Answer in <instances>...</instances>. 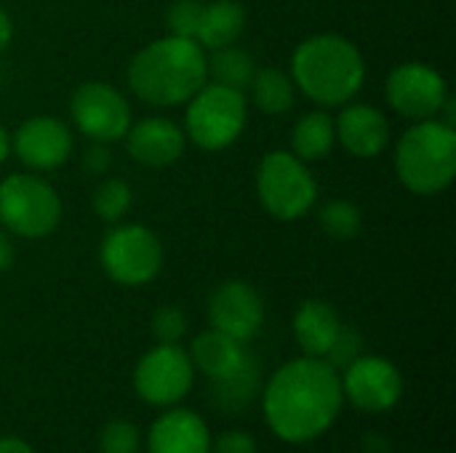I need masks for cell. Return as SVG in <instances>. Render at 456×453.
I'll use <instances>...</instances> for the list:
<instances>
[{
	"label": "cell",
	"mask_w": 456,
	"mask_h": 453,
	"mask_svg": "<svg viewBox=\"0 0 456 453\" xmlns=\"http://www.w3.org/2000/svg\"><path fill=\"white\" fill-rule=\"evenodd\" d=\"M345 406L339 371L323 360L302 355L281 366L262 398L267 427L286 443H310L329 433Z\"/></svg>",
	"instance_id": "obj_1"
},
{
	"label": "cell",
	"mask_w": 456,
	"mask_h": 453,
	"mask_svg": "<svg viewBox=\"0 0 456 453\" xmlns=\"http://www.w3.org/2000/svg\"><path fill=\"white\" fill-rule=\"evenodd\" d=\"M198 40L166 35L128 61V88L152 107L187 104L208 83V61Z\"/></svg>",
	"instance_id": "obj_2"
},
{
	"label": "cell",
	"mask_w": 456,
	"mask_h": 453,
	"mask_svg": "<svg viewBox=\"0 0 456 453\" xmlns=\"http://www.w3.org/2000/svg\"><path fill=\"white\" fill-rule=\"evenodd\" d=\"M289 75L310 101L329 109L358 96L366 80V61L350 37L321 32L294 48Z\"/></svg>",
	"instance_id": "obj_3"
},
{
	"label": "cell",
	"mask_w": 456,
	"mask_h": 453,
	"mask_svg": "<svg viewBox=\"0 0 456 453\" xmlns=\"http://www.w3.org/2000/svg\"><path fill=\"white\" fill-rule=\"evenodd\" d=\"M395 174L414 195H441L456 176V128L433 117L419 120L395 144Z\"/></svg>",
	"instance_id": "obj_4"
},
{
	"label": "cell",
	"mask_w": 456,
	"mask_h": 453,
	"mask_svg": "<svg viewBox=\"0 0 456 453\" xmlns=\"http://www.w3.org/2000/svg\"><path fill=\"white\" fill-rule=\"evenodd\" d=\"M246 120L248 101L243 91L211 80L187 101L184 136L206 152H219L240 139Z\"/></svg>",
	"instance_id": "obj_5"
},
{
	"label": "cell",
	"mask_w": 456,
	"mask_h": 453,
	"mask_svg": "<svg viewBox=\"0 0 456 453\" xmlns=\"http://www.w3.org/2000/svg\"><path fill=\"white\" fill-rule=\"evenodd\" d=\"M256 198L278 222H297L318 200V182L294 152L273 150L256 166Z\"/></svg>",
	"instance_id": "obj_6"
},
{
	"label": "cell",
	"mask_w": 456,
	"mask_h": 453,
	"mask_svg": "<svg viewBox=\"0 0 456 453\" xmlns=\"http://www.w3.org/2000/svg\"><path fill=\"white\" fill-rule=\"evenodd\" d=\"M61 222V198L35 174H11L0 182V227L8 235L40 240Z\"/></svg>",
	"instance_id": "obj_7"
},
{
	"label": "cell",
	"mask_w": 456,
	"mask_h": 453,
	"mask_svg": "<svg viewBox=\"0 0 456 453\" xmlns=\"http://www.w3.org/2000/svg\"><path fill=\"white\" fill-rule=\"evenodd\" d=\"M99 262L110 280L118 286L139 288L152 283L166 262L160 238L144 224H112L102 238Z\"/></svg>",
	"instance_id": "obj_8"
},
{
	"label": "cell",
	"mask_w": 456,
	"mask_h": 453,
	"mask_svg": "<svg viewBox=\"0 0 456 453\" xmlns=\"http://www.w3.org/2000/svg\"><path fill=\"white\" fill-rule=\"evenodd\" d=\"M195 382V366L179 344H155L134 368L136 395L155 409L179 406Z\"/></svg>",
	"instance_id": "obj_9"
},
{
	"label": "cell",
	"mask_w": 456,
	"mask_h": 453,
	"mask_svg": "<svg viewBox=\"0 0 456 453\" xmlns=\"http://www.w3.org/2000/svg\"><path fill=\"white\" fill-rule=\"evenodd\" d=\"M69 115L75 128L88 142H118L131 128V107L126 96L102 80H88L75 88L69 99Z\"/></svg>",
	"instance_id": "obj_10"
},
{
	"label": "cell",
	"mask_w": 456,
	"mask_h": 453,
	"mask_svg": "<svg viewBox=\"0 0 456 453\" xmlns=\"http://www.w3.org/2000/svg\"><path fill=\"white\" fill-rule=\"evenodd\" d=\"M387 104L406 120H433L449 99L444 75L425 61H403L385 80Z\"/></svg>",
	"instance_id": "obj_11"
},
{
	"label": "cell",
	"mask_w": 456,
	"mask_h": 453,
	"mask_svg": "<svg viewBox=\"0 0 456 453\" xmlns=\"http://www.w3.org/2000/svg\"><path fill=\"white\" fill-rule=\"evenodd\" d=\"M339 382L345 400L366 414H385L403 398V376L398 366L382 355H358L345 366Z\"/></svg>",
	"instance_id": "obj_12"
},
{
	"label": "cell",
	"mask_w": 456,
	"mask_h": 453,
	"mask_svg": "<svg viewBox=\"0 0 456 453\" xmlns=\"http://www.w3.org/2000/svg\"><path fill=\"white\" fill-rule=\"evenodd\" d=\"M208 323L211 328L248 342L259 334L265 323V304L259 291L246 280H227L208 296Z\"/></svg>",
	"instance_id": "obj_13"
},
{
	"label": "cell",
	"mask_w": 456,
	"mask_h": 453,
	"mask_svg": "<svg viewBox=\"0 0 456 453\" xmlns=\"http://www.w3.org/2000/svg\"><path fill=\"white\" fill-rule=\"evenodd\" d=\"M11 150L27 168L53 171L64 166L72 152V131L59 117L37 115L16 128L11 139Z\"/></svg>",
	"instance_id": "obj_14"
},
{
	"label": "cell",
	"mask_w": 456,
	"mask_h": 453,
	"mask_svg": "<svg viewBox=\"0 0 456 453\" xmlns=\"http://www.w3.org/2000/svg\"><path fill=\"white\" fill-rule=\"evenodd\" d=\"M123 139L128 155L150 168H166L176 163L184 155V144H187L184 128L171 117H160V115L131 123Z\"/></svg>",
	"instance_id": "obj_15"
},
{
	"label": "cell",
	"mask_w": 456,
	"mask_h": 453,
	"mask_svg": "<svg viewBox=\"0 0 456 453\" xmlns=\"http://www.w3.org/2000/svg\"><path fill=\"white\" fill-rule=\"evenodd\" d=\"M337 142L361 160L379 158L390 144V120L382 109L371 104H342L334 120Z\"/></svg>",
	"instance_id": "obj_16"
},
{
	"label": "cell",
	"mask_w": 456,
	"mask_h": 453,
	"mask_svg": "<svg viewBox=\"0 0 456 453\" xmlns=\"http://www.w3.org/2000/svg\"><path fill=\"white\" fill-rule=\"evenodd\" d=\"M147 453H211V433L195 411L171 406V411L152 422Z\"/></svg>",
	"instance_id": "obj_17"
},
{
	"label": "cell",
	"mask_w": 456,
	"mask_h": 453,
	"mask_svg": "<svg viewBox=\"0 0 456 453\" xmlns=\"http://www.w3.org/2000/svg\"><path fill=\"white\" fill-rule=\"evenodd\" d=\"M291 328H294V339L305 355L326 358V352L331 350L334 339L342 331V320H339V312L329 302L305 299L294 312Z\"/></svg>",
	"instance_id": "obj_18"
},
{
	"label": "cell",
	"mask_w": 456,
	"mask_h": 453,
	"mask_svg": "<svg viewBox=\"0 0 456 453\" xmlns=\"http://www.w3.org/2000/svg\"><path fill=\"white\" fill-rule=\"evenodd\" d=\"M190 360L192 366L206 374L208 379H222L227 374H232L248 355L243 350V342L216 331V328H208L203 334H198L190 344Z\"/></svg>",
	"instance_id": "obj_19"
},
{
	"label": "cell",
	"mask_w": 456,
	"mask_h": 453,
	"mask_svg": "<svg viewBox=\"0 0 456 453\" xmlns=\"http://www.w3.org/2000/svg\"><path fill=\"white\" fill-rule=\"evenodd\" d=\"M243 29H246L243 5L238 0H214L206 3L203 8V19L195 40L203 45V51H216L224 45H235Z\"/></svg>",
	"instance_id": "obj_20"
},
{
	"label": "cell",
	"mask_w": 456,
	"mask_h": 453,
	"mask_svg": "<svg viewBox=\"0 0 456 453\" xmlns=\"http://www.w3.org/2000/svg\"><path fill=\"white\" fill-rule=\"evenodd\" d=\"M334 144H337L334 117L326 109L305 112L291 128V152L305 163L323 160L334 150Z\"/></svg>",
	"instance_id": "obj_21"
},
{
	"label": "cell",
	"mask_w": 456,
	"mask_h": 453,
	"mask_svg": "<svg viewBox=\"0 0 456 453\" xmlns=\"http://www.w3.org/2000/svg\"><path fill=\"white\" fill-rule=\"evenodd\" d=\"M248 91H251L254 107L265 115H286L297 99V85L291 75L283 72L281 67L256 69L248 83Z\"/></svg>",
	"instance_id": "obj_22"
},
{
	"label": "cell",
	"mask_w": 456,
	"mask_h": 453,
	"mask_svg": "<svg viewBox=\"0 0 456 453\" xmlns=\"http://www.w3.org/2000/svg\"><path fill=\"white\" fill-rule=\"evenodd\" d=\"M259 371L251 358H246L232 374L211 379V403L222 411H243L256 398Z\"/></svg>",
	"instance_id": "obj_23"
},
{
	"label": "cell",
	"mask_w": 456,
	"mask_h": 453,
	"mask_svg": "<svg viewBox=\"0 0 456 453\" xmlns=\"http://www.w3.org/2000/svg\"><path fill=\"white\" fill-rule=\"evenodd\" d=\"M206 61H208V77L214 83H222V85H230L238 91H246L256 72L251 53L238 45L216 48V51H211V59H206Z\"/></svg>",
	"instance_id": "obj_24"
},
{
	"label": "cell",
	"mask_w": 456,
	"mask_h": 453,
	"mask_svg": "<svg viewBox=\"0 0 456 453\" xmlns=\"http://www.w3.org/2000/svg\"><path fill=\"white\" fill-rule=\"evenodd\" d=\"M318 224L334 240H353V238H358V232L363 227V214L353 200L337 198V200H329L321 206Z\"/></svg>",
	"instance_id": "obj_25"
},
{
	"label": "cell",
	"mask_w": 456,
	"mask_h": 453,
	"mask_svg": "<svg viewBox=\"0 0 456 453\" xmlns=\"http://www.w3.org/2000/svg\"><path fill=\"white\" fill-rule=\"evenodd\" d=\"M131 203H134V192H131V187H128L123 179H118V176L102 179L99 187L94 190V198H91L94 214H96L102 222H107V224H118V222L128 214Z\"/></svg>",
	"instance_id": "obj_26"
},
{
	"label": "cell",
	"mask_w": 456,
	"mask_h": 453,
	"mask_svg": "<svg viewBox=\"0 0 456 453\" xmlns=\"http://www.w3.org/2000/svg\"><path fill=\"white\" fill-rule=\"evenodd\" d=\"M203 8H206L203 0H174L168 5V11H166V29H168V35L195 40L200 19H203Z\"/></svg>",
	"instance_id": "obj_27"
},
{
	"label": "cell",
	"mask_w": 456,
	"mask_h": 453,
	"mask_svg": "<svg viewBox=\"0 0 456 453\" xmlns=\"http://www.w3.org/2000/svg\"><path fill=\"white\" fill-rule=\"evenodd\" d=\"M142 433L128 419H112L99 435V453H139Z\"/></svg>",
	"instance_id": "obj_28"
},
{
	"label": "cell",
	"mask_w": 456,
	"mask_h": 453,
	"mask_svg": "<svg viewBox=\"0 0 456 453\" xmlns=\"http://www.w3.org/2000/svg\"><path fill=\"white\" fill-rule=\"evenodd\" d=\"M187 326H190L187 315L174 304L158 307L150 320V328H152V336L158 339V344H179L187 334Z\"/></svg>",
	"instance_id": "obj_29"
},
{
	"label": "cell",
	"mask_w": 456,
	"mask_h": 453,
	"mask_svg": "<svg viewBox=\"0 0 456 453\" xmlns=\"http://www.w3.org/2000/svg\"><path fill=\"white\" fill-rule=\"evenodd\" d=\"M361 334L355 331V328H345L342 326V331H339V336L334 339V344H331V350L326 352V358L323 360H329L337 371L339 368H345V366H350L358 355H363L361 352Z\"/></svg>",
	"instance_id": "obj_30"
},
{
	"label": "cell",
	"mask_w": 456,
	"mask_h": 453,
	"mask_svg": "<svg viewBox=\"0 0 456 453\" xmlns=\"http://www.w3.org/2000/svg\"><path fill=\"white\" fill-rule=\"evenodd\" d=\"M211 453H256V441L243 430H227L211 438Z\"/></svg>",
	"instance_id": "obj_31"
},
{
	"label": "cell",
	"mask_w": 456,
	"mask_h": 453,
	"mask_svg": "<svg viewBox=\"0 0 456 453\" xmlns=\"http://www.w3.org/2000/svg\"><path fill=\"white\" fill-rule=\"evenodd\" d=\"M83 171L88 176H104L112 166V152L104 142H91L83 152Z\"/></svg>",
	"instance_id": "obj_32"
},
{
	"label": "cell",
	"mask_w": 456,
	"mask_h": 453,
	"mask_svg": "<svg viewBox=\"0 0 456 453\" xmlns=\"http://www.w3.org/2000/svg\"><path fill=\"white\" fill-rule=\"evenodd\" d=\"M13 256H16V251H13V243H11L8 232H5V230H0V275H3L5 270H11V264H13Z\"/></svg>",
	"instance_id": "obj_33"
},
{
	"label": "cell",
	"mask_w": 456,
	"mask_h": 453,
	"mask_svg": "<svg viewBox=\"0 0 456 453\" xmlns=\"http://www.w3.org/2000/svg\"><path fill=\"white\" fill-rule=\"evenodd\" d=\"M0 453H35V451H32V446H29L27 441H21V438H16V435H3V438H0Z\"/></svg>",
	"instance_id": "obj_34"
},
{
	"label": "cell",
	"mask_w": 456,
	"mask_h": 453,
	"mask_svg": "<svg viewBox=\"0 0 456 453\" xmlns=\"http://www.w3.org/2000/svg\"><path fill=\"white\" fill-rule=\"evenodd\" d=\"M11 37H13V21H11V16L0 8V53L8 48Z\"/></svg>",
	"instance_id": "obj_35"
},
{
	"label": "cell",
	"mask_w": 456,
	"mask_h": 453,
	"mask_svg": "<svg viewBox=\"0 0 456 453\" xmlns=\"http://www.w3.org/2000/svg\"><path fill=\"white\" fill-rule=\"evenodd\" d=\"M8 152H11V136H8V131L3 128V123H0V163H5Z\"/></svg>",
	"instance_id": "obj_36"
}]
</instances>
